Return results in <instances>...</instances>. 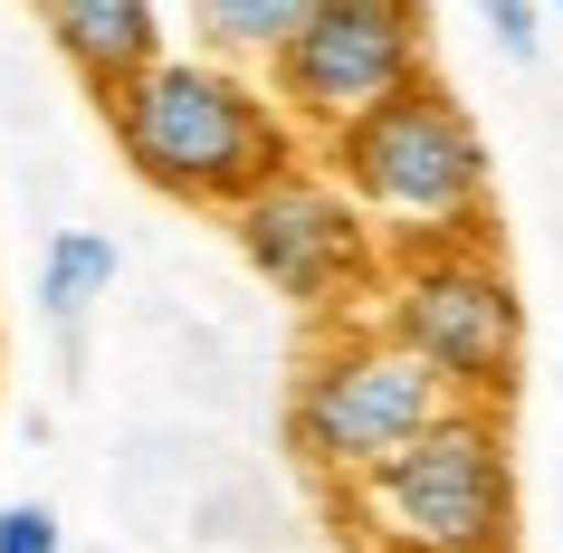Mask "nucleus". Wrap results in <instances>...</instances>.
Listing matches in <instances>:
<instances>
[{
	"instance_id": "obj_1",
	"label": "nucleus",
	"mask_w": 563,
	"mask_h": 553,
	"mask_svg": "<svg viewBox=\"0 0 563 553\" xmlns=\"http://www.w3.org/2000/svg\"><path fill=\"white\" fill-rule=\"evenodd\" d=\"M96 106H106L124 173L181 210H230L239 191H258L277 163L306 153L297 124L277 115V96L258 87V67H230L210 48H163Z\"/></svg>"
},
{
	"instance_id": "obj_7",
	"label": "nucleus",
	"mask_w": 563,
	"mask_h": 553,
	"mask_svg": "<svg viewBox=\"0 0 563 553\" xmlns=\"http://www.w3.org/2000/svg\"><path fill=\"white\" fill-rule=\"evenodd\" d=\"M220 220H230L239 258L258 267L287 306H306V316H363V296L383 277V248L363 230V210L344 201V181H334L325 163H306V153L277 163L258 191H239Z\"/></svg>"
},
{
	"instance_id": "obj_3",
	"label": "nucleus",
	"mask_w": 563,
	"mask_h": 553,
	"mask_svg": "<svg viewBox=\"0 0 563 553\" xmlns=\"http://www.w3.org/2000/svg\"><path fill=\"white\" fill-rule=\"evenodd\" d=\"M344 534L363 553H516V449L506 410L449 401L383 467L334 487Z\"/></svg>"
},
{
	"instance_id": "obj_10",
	"label": "nucleus",
	"mask_w": 563,
	"mask_h": 553,
	"mask_svg": "<svg viewBox=\"0 0 563 553\" xmlns=\"http://www.w3.org/2000/svg\"><path fill=\"white\" fill-rule=\"evenodd\" d=\"M316 0H191V30H201L210 58H230V67H267L277 58V38L297 30Z\"/></svg>"
},
{
	"instance_id": "obj_8",
	"label": "nucleus",
	"mask_w": 563,
	"mask_h": 553,
	"mask_svg": "<svg viewBox=\"0 0 563 553\" xmlns=\"http://www.w3.org/2000/svg\"><path fill=\"white\" fill-rule=\"evenodd\" d=\"M30 10H38V30H48V48L96 96L163 58V0H30Z\"/></svg>"
},
{
	"instance_id": "obj_12",
	"label": "nucleus",
	"mask_w": 563,
	"mask_h": 553,
	"mask_svg": "<svg viewBox=\"0 0 563 553\" xmlns=\"http://www.w3.org/2000/svg\"><path fill=\"white\" fill-rule=\"evenodd\" d=\"M0 553H67V524H58V506H38V496L0 506Z\"/></svg>"
},
{
	"instance_id": "obj_9",
	"label": "nucleus",
	"mask_w": 563,
	"mask_h": 553,
	"mask_svg": "<svg viewBox=\"0 0 563 553\" xmlns=\"http://www.w3.org/2000/svg\"><path fill=\"white\" fill-rule=\"evenodd\" d=\"M115 239L106 230H58L48 248H38V316L58 324V334H77L87 324V306H106L115 296Z\"/></svg>"
},
{
	"instance_id": "obj_6",
	"label": "nucleus",
	"mask_w": 563,
	"mask_h": 553,
	"mask_svg": "<svg viewBox=\"0 0 563 553\" xmlns=\"http://www.w3.org/2000/svg\"><path fill=\"white\" fill-rule=\"evenodd\" d=\"M420 77H430V10L420 0H316L258 67V87L297 124V144L344 134L354 115H373L383 96L420 87Z\"/></svg>"
},
{
	"instance_id": "obj_4",
	"label": "nucleus",
	"mask_w": 563,
	"mask_h": 553,
	"mask_svg": "<svg viewBox=\"0 0 563 553\" xmlns=\"http://www.w3.org/2000/svg\"><path fill=\"white\" fill-rule=\"evenodd\" d=\"M363 316L440 381L449 401L506 410L526 381V296L516 267L497 258V239H459V248H420V258H383Z\"/></svg>"
},
{
	"instance_id": "obj_2",
	"label": "nucleus",
	"mask_w": 563,
	"mask_h": 553,
	"mask_svg": "<svg viewBox=\"0 0 563 553\" xmlns=\"http://www.w3.org/2000/svg\"><path fill=\"white\" fill-rule=\"evenodd\" d=\"M325 173L344 181V201L363 210L383 258L487 239V134L440 77H420V87L383 96L373 115H354L344 134H325Z\"/></svg>"
},
{
	"instance_id": "obj_11",
	"label": "nucleus",
	"mask_w": 563,
	"mask_h": 553,
	"mask_svg": "<svg viewBox=\"0 0 563 553\" xmlns=\"http://www.w3.org/2000/svg\"><path fill=\"white\" fill-rule=\"evenodd\" d=\"M477 20H487V38H497L516 67L544 58V10H534V0H477Z\"/></svg>"
},
{
	"instance_id": "obj_13",
	"label": "nucleus",
	"mask_w": 563,
	"mask_h": 553,
	"mask_svg": "<svg viewBox=\"0 0 563 553\" xmlns=\"http://www.w3.org/2000/svg\"><path fill=\"white\" fill-rule=\"evenodd\" d=\"M534 10H554V20H563V0H534Z\"/></svg>"
},
{
	"instance_id": "obj_5",
	"label": "nucleus",
	"mask_w": 563,
	"mask_h": 553,
	"mask_svg": "<svg viewBox=\"0 0 563 553\" xmlns=\"http://www.w3.org/2000/svg\"><path fill=\"white\" fill-rule=\"evenodd\" d=\"M440 410H449V391L373 316H325V334L306 344L297 381H287V449H297L306 477L354 487L363 467H383Z\"/></svg>"
}]
</instances>
